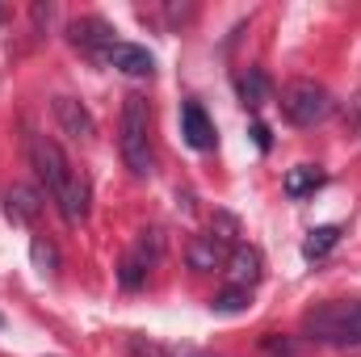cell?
<instances>
[{
	"mask_svg": "<svg viewBox=\"0 0 361 357\" xmlns=\"http://www.w3.org/2000/svg\"><path fill=\"white\" fill-rule=\"evenodd\" d=\"M34 261L42 265V273H51V269L59 265V257H55V248H51V244H42V240H34Z\"/></svg>",
	"mask_w": 361,
	"mask_h": 357,
	"instance_id": "ac0fdd59",
	"label": "cell"
},
{
	"mask_svg": "<svg viewBox=\"0 0 361 357\" xmlns=\"http://www.w3.org/2000/svg\"><path fill=\"white\" fill-rule=\"evenodd\" d=\"M109 68L126 72V76H152L156 72V55L147 47H135V42H114L105 55H101Z\"/></svg>",
	"mask_w": 361,
	"mask_h": 357,
	"instance_id": "ba28073f",
	"label": "cell"
},
{
	"mask_svg": "<svg viewBox=\"0 0 361 357\" xmlns=\"http://www.w3.org/2000/svg\"><path fill=\"white\" fill-rule=\"evenodd\" d=\"M240 307H248V290H235V286H227V290L214 298V311H240Z\"/></svg>",
	"mask_w": 361,
	"mask_h": 357,
	"instance_id": "e0dca14e",
	"label": "cell"
},
{
	"mask_svg": "<svg viewBox=\"0 0 361 357\" xmlns=\"http://www.w3.org/2000/svg\"><path fill=\"white\" fill-rule=\"evenodd\" d=\"M240 97H244V105H265L269 101V80H265V72H257V68H248V76L240 80Z\"/></svg>",
	"mask_w": 361,
	"mask_h": 357,
	"instance_id": "2e32d148",
	"label": "cell"
},
{
	"mask_svg": "<svg viewBox=\"0 0 361 357\" xmlns=\"http://www.w3.org/2000/svg\"><path fill=\"white\" fill-rule=\"evenodd\" d=\"M231 236H219V231H202V236H193L189 240V248H185V261L189 269H197V273H206V269H219L231 253Z\"/></svg>",
	"mask_w": 361,
	"mask_h": 357,
	"instance_id": "8992f818",
	"label": "cell"
},
{
	"mask_svg": "<svg viewBox=\"0 0 361 357\" xmlns=\"http://www.w3.org/2000/svg\"><path fill=\"white\" fill-rule=\"evenodd\" d=\"M156 257H160V236H156V231H143V236H139V244L122 257L118 282H122L126 290H139V286H143V277H147L152 265H156Z\"/></svg>",
	"mask_w": 361,
	"mask_h": 357,
	"instance_id": "5b68a950",
	"label": "cell"
},
{
	"mask_svg": "<svg viewBox=\"0 0 361 357\" xmlns=\"http://www.w3.org/2000/svg\"><path fill=\"white\" fill-rule=\"evenodd\" d=\"M349 118H353V126H357V131H361V97H357V101H353V105H349Z\"/></svg>",
	"mask_w": 361,
	"mask_h": 357,
	"instance_id": "d6986e66",
	"label": "cell"
},
{
	"mask_svg": "<svg viewBox=\"0 0 361 357\" xmlns=\"http://www.w3.org/2000/svg\"><path fill=\"white\" fill-rule=\"evenodd\" d=\"M130 353L135 357H210L202 349H189V345H156V341H130Z\"/></svg>",
	"mask_w": 361,
	"mask_h": 357,
	"instance_id": "9a60e30c",
	"label": "cell"
},
{
	"mask_svg": "<svg viewBox=\"0 0 361 357\" xmlns=\"http://www.w3.org/2000/svg\"><path fill=\"white\" fill-rule=\"evenodd\" d=\"M332 109H336L332 92L324 89V85H315V80H290L281 89V114L294 126H319Z\"/></svg>",
	"mask_w": 361,
	"mask_h": 357,
	"instance_id": "277c9868",
	"label": "cell"
},
{
	"mask_svg": "<svg viewBox=\"0 0 361 357\" xmlns=\"http://www.w3.org/2000/svg\"><path fill=\"white\" fill-rule=\"evenodd\" d=\"M4 202H8V214H13V219H21V223H30V219L42 210V206H38V193H34V189H25V185H13Z\"/></svg>",
	"mask_w": 361,
	"mask_h": 357,
	"instance_id": "5bb4252c",
	"label": "cell"
},
{
	"mask_svg": "<svg viewBox=\"0 0 361 357\" xmlns=\"http://www.w3.org/2000/svg\"><path fill=\"white\" fill-rule=\"evenodd\" d=\"M307 337L332 349H361V303H319L302 320Z\"/></svg>",
	"mask_w": 361,
	"mask_h": 357,
	"instance_id": "3957f363",
	"label": "cell"
},
{
	"mask_svg": "<svg viewBox=\"0 0 361 357\" xmlns=\"http://www.w3.org/2000/svg\"><path fill=\"white\" fill-rule=\"evenodd\" d=\"M319 185H324V173H319L315 164H298V169L286 173V193H290V198H307V193H315Z\"/></svg>",
	"mask_w": 361,
	"mask_h": 357,
	"instance_id": "7c38bea8",
	"label": "cell"
},
{
	"mask_svg": "<svg viewBox=\"0 0 361 357\" xmlns=\"http://www.w3.org/2000/svg\"><path fill=\"white\" fill-rule=\"evenodd\" d=\"M336 240H341V227H315V231H307V240H302V257H307V261H319V257H328V253L336 248Z\"/></svg>",
	"mask_w": 361,
	"mask_h": 357,
	"instance_id": "4fadbf2b",
	"label": "cell"
},
{
	"mask_svg": "<svg viewBox=\"0 0 361 357\" xmlns=\"http://www.w3.org/2000/svg\"><path fill=\"white\" fill-rule=\"evenodd\" d=\"M261 273H265V257H261L252 244L231 248V257H227V282H231L235 290H248V294H252V286L261 282Z\"/></svg>",
	"mask_w": 361,
	"mask_h": 357,
	"instance_id": "52a82bcc",
	"label": "cell"
},
{
	"mask_svg": "<svg viewBox=\"0 0 361 357\" xmlns=\"http://www.w3.org/2000/svg\"><path fill=\"white\" fill-rule=\"evenodd\" d=\"M72 38H76L80 47H89V51H101V55L118 42V38H114V30H109L101 17H85V21H76V25H72Z\"/></svg>",
	"mask_w": 361,
	"mask_h": 357,
	"instance_id": "8fae6325",
	"label": "cell"
},
{
	"mask_svg": "<svg viewBox=\"0 0 361 357\" xmlns=\"http://www.w3.org/2000/svg\"><path fill=\"white\" fill-rule=\"evenodd\" d=\"M180 135H185V143L197 147V152H210V147H214V122L206 118V109H202L197 101H185V105H180Z\"/></svg>",
	"mask_w": 361,
	"mask_h": 357,
	"instance_id": "9c48e42d",
	"label": "cell"
},
{
	"mask_svg": "<svg viewBox=\"0 0 361 357\" xmlns=\"http://www.w3.org/2000/svg\"><path fill=\"white\" fill-rule=\"evenodd\" d=\"M25 152H30V164H34L38 181L47 185L51 202L59 206V214L68 223H85L89 219V181L68 160V152L51 135H30L25 139Z\"/></svg>",
	"mask_w": 361,
	"mask_h": 357,
	"instance_id": "6da1fadb",
	"label": "cell"
},
{
	"mask_svg": "<svg viewBox=\"0 0 361 357\" xmlns=\"http://www.w3.org/2000/svg\"><path fill=\"white\" fill-rule=\"evenodd\" d=\"M118 152H122V164L130 169V177H152V114H147V101L139 92H130L122 101V122H118Z\"/></svg>",
	"mask_w": 361,
	"mask_h": 357,
	"instance_id": "7a4b0ae2",
	"label": "cell"
},
{
	"mask_svg": "<svg viewBox=\"0 0 361 357\" xmlns=\"http://www.w3.org/2000/svg\"><path fill=\"white\" fill-rule=\"evenodd\" d=\"M55 118H59V126H63V135H72V139H92V114L76 101V97H55Z\"/></svg>",
	"mask_w": 361,
	"mask_h": 357,
	"instance_id": "30bf717a",
	"label": "cell"
}]
</instances>
